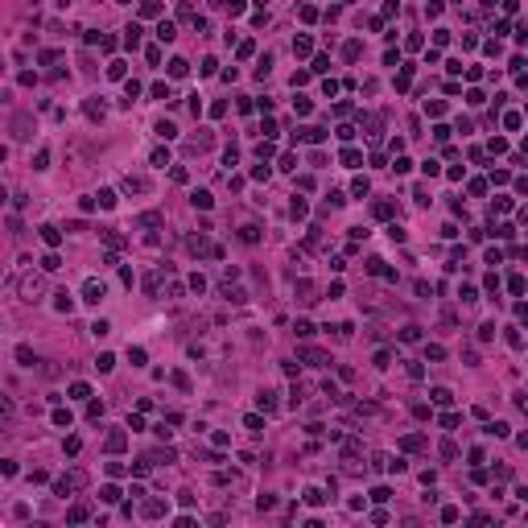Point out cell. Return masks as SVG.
<instances>
[{
	"label": "cell",
	"instance_id": "obj_1",
	"mask_svg": "<svg viewBox=\"0 0 528 528\" xmlns=\"http://www.w3.org/2000/svg\"><path fill=\"white\" fill-rule=\"evenodd\" d=\"M83 483H87V475H83V471H75V475H66V479H58V483H54V495H62V500H66V495H71V491H79Z\"/></svg>",
	"mask_w": 528,
	"mask_h": 528
},
{
	"label": "cell",
	"instance_id": "obj_2",
	"mask_svg": "<svg viewBox=\"0 0 528 528\" xmlns=\"http://www.w3.org/2000/svg\"><path fill=\"white\" fill-rule=\"evenodd\" d=\"M17 289H21L25 301H38V293H42V276H25V281H17Z\"/></svg>",
	"mask_w": 528,
	"mask_h": 528
},
{
	"label": "cell",
	"instance_id": "obj_3",
	"mask_svg": "<svg viewBox=\"0 0 528 528\" xmlns=\"http://www.w3.org/2000/svg\"><path fill=\"white\" fill-rule=\"evenodd\" d=\"M301 359H305V363H314V367H330V355L318 351V347H301Z\"/></svg>",
	"mask_w": 528,
	"mask_h": 528
},
{
	"label": "cell",
	"instance_id": "obj_4",
	"mask_svg": "<svg viewBox=\"0 0 528 528\" xmlns=\"http://www.w3.org/2000/svg\"><path fill=\"white\" fill-rule=\"evenodd\" d=\"M103 293H108V289H103V281H87V285H83V301H91V305H95V301H103Z\"/></svg>",
	"mask_w": 528,
	"mask_h": 528
},
{
	"label": "cell",
	"instance_id": "obj_5",
	"mask_svg": "<svg viewBox=\"0 0 528 528\" xmlns=\"http://www.w3.org/2000/svg\"><path fill=\"white\" fill-rule=\"evenodd\" d=\"M157 38H161V42H173V38H178V33H173V21H161V25H157Z\"/></svg>",
	"mask_w": 528,
	"mask_h": 528
},
{
	"label": "cell",
	"instance_id": "obj_6",
	"mask_svg": "<svg viewBox=\"0 0 528 528\" xmlns=\"http://www.w3.org/2000/svg\"><path fill=\"white\" fill-rule=\"evenodd\" d=\"M140 227H161V215L157 210H145L140 215Z\"/></svg>",
	"mask_w": 528,
	"mask_h": 528
},
{
	"label": "cell",
	"instance_id": "obj_7",
	"mask_svg": "<svg viewBox=\"0 0 528 528\" xmlns=\"http://www.w3.org/2000/svg\"><path fill=\"white\" fill-rule=\"evenodd\" d=\"M429 396H433V405H450V400H454V396H450V388H433Z\"/></svg>",
	"mask_w": 528,
	"mask_h": 528
},
{
	"label": "cell",
	"instance_id": "obj_8",
	"mask_svg": "<svg viewBox=\"0 0 528 528\" xmlns=\"http://www.w3.org/2000/svg\"><path fill=\"white\" fill-rule=\"evenodd\" d=\"M210 202H215V198H210L206 190H194V206H198V210H210Z\"/></svg>",
	"mask_w": 528,
	"mask_h": 528
},
{
	"label": "cell",
	"instance_id": "obj_9",
	"mask_svg": "<svg viewBox=\"0 0 528 528\" xmlns=\"http://www.w3.org/2000/svg\"><path fill=\"white\" fill-rule=\"evenodd\" d=\"M42 239H46L50 248H58V239H62V231H58V227H42Z\"/></svg>",
	"mask_w": 528,
	"mask_h": 528
},
{
	"label": "cell",
	"instance_id": "obj_10",
	"mask_svg": "<svg viewBox=\"0 0 528 528\" xmlns=\"http://www.w3.org/2000/svg\"><path fill=\"white\" fill-rule=\"evenodd\" d=\"M17 359H21V367H33V363H38V359H33V351H29V347H17Z\"/></svg>",
	"mask_w": 528,
	"mask_h": 528
},
{
	"label": "cell",
	"instance_id": "obj_11",
	"mask_svg": "<svg viewBox=\"0 0 528 528\" xmlns=\"http://www.w3.org/2000/svg\"><path fill=\"white\" fill-rule=\"evenodd\" d=\"M124 190H149L145 178H124Z\"/></svg>",
	"mask_w": 528,
	"mask_h": 528
},
{
	"label": "cell",
	"instance_id": "obj_12",
	"mask_svg": "<svg viewBox=\"0 0 528 528\" xmlns=\"http://www.w3.org/2000/svg\"><path fill=\"white\" fill-rule=\"evenodd\" d=\"M309 50H314V46H309V38H297V42H293V54H297V58H305Z\"/></svg>",
	"mask_w": 528,
	"mask_h": 528
},
{
	"label": "cell",
	"instance_id": "obj_13",
	"mask_svg": "<svg viewBox=\"0 0 528 528\" xmlns=\"http://www.w3.org/2000/svg\"><path fill=\"white\" fill-rule=\"evenodd\" d=\"M186 71H190V66H186V62H182V58H173V62H169V75H173V79H182Z\"/></svg>",
	"mask_w": 528,
	"mask_h": 528
},
{
	"label": "cell",
	"instance_id": "obj_14",
	"mask_svg": "<svg viewBox=\"0 0 528 528\" xmlns=\"http://www.w3.org/2000/svg\"><path fill=\"white\" fill-rule=\"evenodd\" d=\"M301 140H309V145H318V140H322V128H301Z\"/></svg>",
	"mask_w": 528,
	"mask_h": 528
},
{
	"label": "cell",
	"instance_id": "obj_15",
	"mask_svg": "<svg viewBox=\"0 0 528 528\" xmlns=\"http://www.w3.org/2000/svg\"><path fill=\"white\" fill-rule=\"evenodd\" d=\"M239 239H243V243H256L260 231H256V227H239Z\"/></svg>",
	"mask_w": 528,
	"mask_h": 528
},
{
	"label": "cell",
	"instance_id": "obj_16",
	"mask_svg": "<svg viewBox=\"0 0 528 528\" xmlns=\"http://www.w3.org/2000/svg\"><path fill=\"white\" fill-rule=\"evenodd\" d=\"M108 450H112V454H116V450H124V433H120V429L108 438Z\"/></svg>",
	"mask_w": 528,
	"mask_h": 528
},
{
	"label": "cell",
	"instance_id": "obj_17",
	"mask_svg": "<svg viewBox=\"0 0 528 528\" xmlns=\"http://www.w3.org/2000/svg\"><path fill=\"white\" fill-rule=\"evenodd\" d=\"M400 338H405V343H417L421 330H417V326H405V330H400Z\"/></svg>",
	"mask_w": 528,
	"mask_h": 528
},
{
	"label": "cell",
	"instance_id": "obj_18",
	"mask_svg": "<svg viewBox=\"0 0 528 528\" xmlns=\"http://www.w3.org/2000/svg\"><path fill=\"white\" fill-rule=\"evenodd\" d=\"M13 128H17L13 136H25V128H29V116H17V120H13Z\"/></svg>",
	"mask_w": 528,
	"mask_h": 528
},
{
	"label": "cell",
	"instance_id": "obj_19",
	"mask_svg": "<svg viewBox=\"0 0 528 528\" xmlns=\"http://www.w3.org/2000/svg\"><path fill=\"white\" fill-rule=\"evenodd\" d=\"M260 409H264V413H272V409H276V400H272V392H260Z\"/></svg>",
	"mask_w": 528,
	"mask_h": 528
},
{
	"label": "cell",
	"instance_id": "obj_20",
	"mask_svg": "<svg viewBox=\"0 0 528 528\" xmlns=\"http://www.w3.org/2000/svg\"><path fill=\"white\" fill-rule=\"evenodd\" d=\"M322 500H326V495H322L318 487H309V491H305V504H322Z\"/></svg>",
	"mask_w": 528,
	"mask_h": 528
},
{
	"label": "cell",
	"instance_id": "obj_21",
	"mask_svg": "<svg viewBox=\"0 0 528 528\" xmlns=\"http://www.w3.org/2000/svg\"><path fill=\"white\" fill-rule=\"evenodd\" d=\"M487 433H495V438H508V425H504V421H495V425H487Z\"/></svg>",
	"mask_w": 528,
	"mask_h": 528
},
{
	"label": "cell",
	"instance_id": "obj_22",
	"mask_svg": "<svg viewBox=\"0 0 528 528\" xmlns=\"http://www.w3.org/2000/svg\"><path fill=\"white\" fill-rule=\"evenodd\" d=\"M157 132H161V136H165V140H169V136H173V132H178V128H173V124H169V120H161V124H157Z\"/></svg>",
	"mask_w": 528,
	"mask_h": 528
},
{
	"label": "cell",
	"instance_id": "obj_23",
	"mask_svg": "<svg viewBox=\"0 0 528 528\" xmlns=\"http://www.w3.org/2000/svg\"><path fill=\"white\" fill-rule=\"evenodd\" d=\"M297 293H301V301H314V297H309V293H314V285H309V281H301V285H297Z\"/></svg>",
	"mask_w": 528,
	"mask_h": 528
},
{
	"label": "cell",
	"instance_id": "obj_24",
	"mask_svg": "<svg viewBox=\"0 0 528 528\" xmlns=\"http://www.w3.org/2000/svg\"><path fill=\"white\" fill-rule=\"evenodd\" d=\"M491 334H495V322H483V326H479V338H483V343H487V338H491Z\"/></svg>",
	"mask_w": 528,
	"mask_h": 528
},
{
	"label": "cell",
	"instance_id": "obj_25",
	"mask_svg": "<svg viewBox=\"0 0 528 528\" xmlns=\"http://www.w3.org/2000/svg\"><path fill=\"white\" fill-rule=\"evenodd\" d=\"M99 206H116V194H112V190H99Z\"/></svg>",
	"mask_w": 528,
	"mask_h": 528
},
{
	"label": "cell",
	"instance_id": "obj_26",
	"mask_svg": "<svg viewBox=\"0 0 528 528\" xmlns=\"http://www.w3.org/2000/svg\"><path fill=\"white\" fill-rule=\"evenodd\" d=\"M58 264H62V260H58V256H54V252H50V256H46V260H42V268H46V272H54V268H58Z\"/></svg>",
	"mask_w": 528,
	"mask_h": 528
},
{
	"label": "cell",
	"instance_id": "obj_27",
	"mask_svg": "<svg viewBox=\"0 0 528 528\" xmlns=\"http://www.w3.org/2000/svg\"><path fill=\"white\" fill-rule=\"evenodd\" d=\"M112 363H116L112 355H99V359H95V367H99V371H112Z\"/></svg>",
	"mask_w": 528,
	"mask_h": 528
},
{
	"label": "cell",
	"instance_id": "obj_28",
	"mask_svg": "<svg viewBox=\"0 0 528 528\" xmlns=\"http://www.w3.org/2000/svg\"><path fill=\"white\" fill-rule=\"evenodd\" d=\"M442 458H458V446H454V442H442Z\"/></svg>",
	"mask_w": 528,
	"mask_h": 528
},
{
	"label": "cell",
	"instance_id": "obj_29",
	"mask_svg": "<svg viewBox=\"0 0 528 528\" xmlns=\"http://www.w3.org/2000/svg\"><path fill=\"white\" fill-rule=\"evenodd\" d=\"M227 9H231V13H239V9H243V0H227Z\"/></svg>",
	"mask_w": 528,
	"mask_h": 528
},
{
	"label": "cell",
	"instance_id": "obj_30",
	"mask_svg": "<svg viewBox=\"0 0 528 528\" xmlns=\"http://www.w3.org/2000/svg\"><path fill=\"white\" fill-rule=\"evenodd\" d=\"M116 5H132V0H116Z\"/></svg>",
	"mask_w": 528,
	"mask_h": 528
},
{
	"label": "cell",
	"instance_id": "obj_31",
	"mask_svg": "<svg viewBox=\"0 0 528 528\" xmlns=\"http://www.w3.org/2000/svg\"><path fill=\"white\" fill-rule=\"evenodd\" d=\"M58 5H71V0H58Z\"/></svg>",
	"mask_w": 528,
	"mask_h": 528
}]
</instances>
